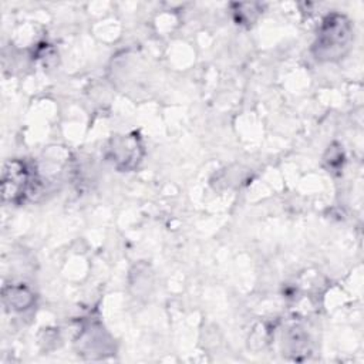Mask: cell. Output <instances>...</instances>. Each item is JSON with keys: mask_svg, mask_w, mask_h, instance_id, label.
<instances>
[{"mask_svg": "<svg viewBox=\"0 0 364 364\" xmlns=\"http://www.w3.org/2000/svg\"><path fill=\"white\" fill-rule=\"evenodd\" d=\"M351 40V26L343 16L327 17L320 28L314 44L316 57L320 60H333L344 54Z\"/></svg>", "mask_w": 364, "mask_h": 364, "instance_id": "obj_1", "label": "cell"}, {"mask_svg": "<svg viewBox=\"0 0 364 364\" xmlns=\"http://www.w3.org/2000/svg\"><path fill=\"white\" fill-rule=\"evenodd\" d=\"M31 175L28 168L21 161H9L4 165L1 191L3 198L10 202H18L24 198L30 188Z\"/></svg>", "mask_w": 364, "mask_h": 364, "instance_id": "obj_2", "label": "cell"}]
</instances>
